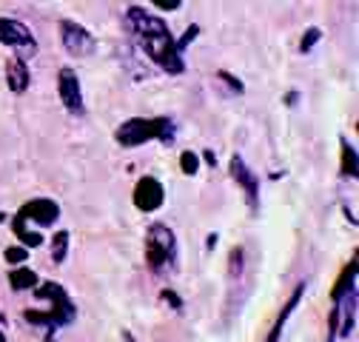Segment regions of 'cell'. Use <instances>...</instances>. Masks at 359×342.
<instances>
[{
  "label": "cell",
  "mask_w": 359,
  "mask_h": 342,
  "mask_svg": "<svg viewBox=\"0 0 359 342\" xmlns=\"http://www.w3.org/2000/svg\"><path fill=\"white\" fill-rule=\"evenodd\" d=\"M117 143L123 149H134L143 143H171L174 140V120L171 117H131L120 123L117 128Z\"/></svg>",
  "instance_id": "cell-1"
},
{
  "label": "cell",
  "mask_w": 359,
  "mask_h": 342,
  "mask_svg": "<svg viewBox=\"0 0 359 342\" xmlns=\"http://www.w3.org/2000/svg\"><path fill=\"white\" fill-rule=\"evenodd\" d=\"M34 296H37V299H52V308H49L46 314H40V311H26V314H23L26 322L46 325V328H52V331L60 328V325L74 322L77 308H74V303L69 299V294H66V288H63L60 282H43V285H37V288H34Z\"/></svg>",
  "instance_id": "cell-2"
},
{
  "label": "cell",
  "mask_w": 359,
  "mask_h": 342,
  "mask_svg": "<svg viewBox=\"0 0 359 342\" xmlns=\"http://www.w3.org/2000/svg\"><path fill=\"white\" fill-rule=\"evenodd\" d=\"M146 263L160 277L177 268V240L165 223H154L146 231Z\"/></svg>",
  "instance_id": "cell-3"
},
{
  "label": "cell",
  "mask_w": 359,
  "mask_h": 342,
  "mask_svg": "<svg viewBox=\"0 0 359 342\" xmlns=\"http://www.w3.org/2000/svg\"><path fill=\"white\" fill-rule=\"evenodd\" d=\"M143 49H146V55L151 57V63L160 66L165 74H183V71H186V60H183V55L177 52L174 37H171L168 29L143 37Z\"/></svg>",
  "instance_id": "cell-4"
},
{
  "label": "cell",
  "mask_w": 359,
  "mask_h": 342,
  "mask_svg": "<svg viewBox=\"0 0 359 342\" xmlns=\"http://www.w3.org/2000/svg\"><path fill=\"white\" fill-rule=\"evenodd\" d=\"M0 43L15 49L18 57L26 60V63L37 55V40H34L32 29L23 26L20 20H12V18H0Z\"/></svg>",
  "instance_id": "cell-5"
},
{
  "label": "cell",
  "mask_w": 359,
  "mask_h": 342,
  "mask_svg": "<svg viewBox=\"0 0 359 342\" xmlns=\"http://www.w3.org/2000/svg\"><path fill=\"white\" fill-rule=\"evenodd\" d=\"M60 40L72 57H92L97 52L95 34L77 20H60Z\"/></svg>",
  "instance_id": "cell-6"
},
{
  "label": "cell",
  "mask_w": 359,
  "mask_h": 342,
  "mask_svg": "<svg viewBox=\"0 0 359 342\" xmlns=\"http://www.w3.org/2000/svg\"><path fill=\"white\" fill-rule=\"evenodd\" d=\"M57 92H60V103L66 106L69 114H83L86 103H83V89H80V77L72 66H63L57 71Z\"/></svg>",
  "instance_id": "cell-7"
},
{
  "label": "cell",
  "mask_w": 359,
  "mask_h": 342,
  "mask_svg": "<svg viewBox=\"0 0 359 342\" xmlns=\"http://www.w3.org/2000/svg\"><path fill=\"white\" fill-rule=\"evenodd\" d=\"M229 171H231L234 183L243 189L248 208H251V211H257V205H259V177H257V171H251V168H248V163H245L240 154H234V157H231Z\"/></svg>",
  "instance_id": "cell-8"
},
{
  "label": "cell",
  "mask_w": 359,
  "mask_h": 342,
  "mask_svg": "<svg viewBox=\"0 0 359 342\" xmlns=\"http://www.w3.org/2000/svg\"><path fill=\"white\" fill-rule=\"evenodd\" d=\"M18 217L23 223H34V226H52L60 220V205L55 200H46V197H37V200H29L20 211Z\"/></svg>",
  "instance_id": "cell-9"
},
{
  "label": "cell",
  "mask_w": 359,
  "mask_h": 342,
  "mask_svg": "<svg viewBox=\"0 0 359 342\" xmlns=\"http://www.w3.org/2000/svg\"><path fill=\"white\" fill-rule=\"evenodd\" d=\"M126 26H128L134 34H137L140 40L149 37V34H157V32H165V29H168L163 18H157V15H151V12L140 9V6H128V9H126Z\"/></svg>",
  "instance_id": "cell-10"
},
{
  "label": "cell",
  "mask_w": 359,
  "mask_h": 342,
  "mask_svg": "<svg viewBox=\"0 0 359 342\" xmlns=\"http://www.w3.org/2000/svg\"><path fill=\"white\" fill-rule=\"evenodd\" d=\"M165 200V191H163V183L157 177H143L137 186H134V205H137L143 214H151L163 205Z\"/></svg>",
  "instance_id": "cell-11"
},
{
  "label": "cell",
  "mask_w": 359,
  "mask_h": 342,
  "mask_svg": "<svg viewBox=\"0 0 359 342\" xmlns=\"http://www.w3.org/2000/svg\"><path fill=\"white\" fill-rule=\"evenodd\" d=\"M6 80H9V89L15 95H23L29 89V83H32V71H29V63L20 60V57H12L9 63V71H6Z\"/></svg>",
  "instance_id": "cell-12"
},
{
  "label": "cell",
  "mask_w": 359,
  "mask_h": 342,
  "mask_svg": "<svg viewBox=\"0 0 359 342\" xmlns=\"http://www.w3.org/2000/svg\"><path fill=\"white\" fill-rule=\"evenodd\" d=\"M302 294H305V282H299L297 288H294V294H291V299L285 303V308H283V314L277 317V322H274V328H271V334H268V342H280V336H283V328H285V322L291 320V314L297 311V306H299V299H302Z\"/></svg>",
  "instance_id": "cell-13"
},
{
  "label": "cell",
  "mask_w": 359,
  "mask_h": 342,
  "mask_svg": "<svg viewBox=\"0 0 359 342\" xmlns=\"http://www.w3.org/2000/svg\"><path fill=\"white\" fill-rule=\"evenodd\" d=\"M9 285H12L15 291H26V288H37L40 280H37V274H34L29 266H20V268H15V271L9 274Z\"/></svg>",
  "instance_id": "cell-14"
},
{
  "label": "cell",
  "mask_w": 359,
  "mask_h": 342,
  "mask_svg": "<svg viewBox=\"0 0 359 342\" xmlns=\"http://www.w3.org/2000/svg\"><path fill=\"white\" fill-rule=\"evenodd\" d=\"M339 146H342V177H356V149L342 137L339 140Z\"/></svg>",
  "instance_id": "cell-15"
},
{
  "label": "cell",
  "mask_w": 359,
  "mask_h": 342,
  "mask_svg": "<svg viewBox=\"0 0 359 342\" xmlns=\"http://www.w3.org/2000/svg\"><path fill=\"white\" fill-rule=\"evenodd\" d=\"M15 234H18V240H20V245L29 251V248H40L43 245V234H37V231H29L18 217H15Z\"/></svg>",
  "instance_id": "cell-16"
},
{
  "label": "cell",
  "mask_w": 359,
  "mask_h": 342,
  "mask_svg": "<svg viewBox=\"0 0 359 342\" xmlns=\"http://www.w3.org/2000/svg\"><path fill=\"white\" fill-rule=\"evenodd\" d=\"M353 282H356V266L351 263V266L342 271V277H339V282H337V288H334V303H339V299H342L348 291H353Z\"/></svg>",
  "instance_id": "cell-17"
},
{
  "label": "cell",
  "mask_w": 359,
  "mask_h": 342,
  "mask_svg": "<svg viewBox=\"0 0 359 342\" xmlns=\"http://www.w3.org/2000/svg\"><path fill=\"white\" fill-rule=\"evenodd\" d=\"M66 254H69V231H57L52 237V263H66Z\"/></svg>",
  "instance_id": "cell-18"
},
{
  "label": "cell",
  "mask_w": 359,
  "mask_h": 342,
  "mask_svg": "<svg viewBox=\"0 0 359 342\" xmlns=\"http://www.w3.org/2000/svg\"><path fill=\"white\" fill-rule=\"evenodd\" d=\"M323 40V29H317V26H311L305 34H302V40H299V52L302 55H308L313 46H317V43Z\"/></svg>",
  "instance_id": "cell-19"
},
{
  "label": "cell",
  "mask_w": 359,
  "mask_h": 342,
  "mask_svg": "<svg viewBox=\"0 0 359 342\" xmlns=\"http://www.w3.org/2000/svg\"><path fill=\"white\" fill-rule=\"evenodd\" d=\"M180 168H183V175L194 177L200 171V157L194 151H183V154H180Z\"/></svg>",
  "instance_id": "cell-20"
},
{
  "label": "cell",
  "mask_w": 359,
  "mask_h": 342,
  "mask_svg": "<svg viewBox=\"0 0 359 342\" xmlns=\"http://www.w3.org/2000/svg\"><path fill=\"white\" fill-rule=\"evenodd\" d=\"M217 80H222V83H226V86H229V89H231L234 95H243V92H245V86H243V80H240L237 74L226 71V69H219V71H217Z\"/></svg>",
  "instance_id": "cell-21"
},
{
  "label": "cell",
  "mask_w": 359,
  "mask_h": 342,
  "mask_svg": "<svg viewBox=\"0 0 359 342\" xmlns=\"http://www.w3.org/2000/svg\"><path fill=\"white\" fill-rule=\"evenodd\" d=\"M197 34H200V26H197V23H191V26L186 29V34H183V37H180V40H174V46H177V52H180V55H183V49L189 46V43H194V40H197Z\"/></svg>",
  "instance_id": "cell-22"
},
{
  "label": "cell",
  "mask_w": 359,
  "mask_h": 342,
  "mask_svg": "<svg viewBox=\"0 0 359 342\" xmlns=\"http://www.w3.org/2000/svg\"><path fill=\"white\" fill-rule=\"evenodd\" d=\"M4 256H6V263H26L29 260V251L23 245H12V248L4 251Z\"/></svg>",
  "instance_id": "cell-23"
},
{
  "label": "cell",
  "mask_w": 359,
  "mask_h": 342,
  "mask_svg": "<svg viewBox=\"0 0 359 342\" xmlns=\"http://www.w3.org/2000/svg\"><path fill=\"white\" fill-rule=\"evenodd\" d=\"M163 299H165V303H168L174 311H183V299H180V296H177L171 288H163Z\"/></svg>",
  "instance_id": "cell-24"
},
{
  "label": "cell",
  "mask_w": 359,
  "mask_h": 342,
  "mask_svg": "<svg viewBox=\"0 0 359 342\" xmlns=\"http://www.w3.org/2000/svg\"><path fill=\"white\" fill-rule=\"evenodd\" d=\"M240 271H243V248L237 245L231 251V274H240Z\"/></svg>",
  "instance_id": "cell-25"
},
{
  "label": "cell",
  "mask_w": 359,
  "mask_h": 342,
  "mask_svg": "<svg viewBox=\"0 0 359 342\" xmlns=\"http://www.w3.org/2000/svg\"><path fill=\"white\" fill-rule=\"evenodd\" d=\"M154 6H157V9H165V12H174V9L183 6V0H157Z\"/></svg>",
  "instance_id": "cell-26"
},
{
  "label": "cell",
  "mask_w": 359,
  "mask_h": 342,
  "mask_svg": "<svg viewBox=\"0 0 359 342\" xmlns=\"http://www.w3.org/2000/svg\"><path fill=\"white\" fill-rule=\"evenodd\" d=\"M337 322H339V308H334V311H331V331H328V342H334V339H337Z\"/></svg>",
  "instance_id": "cell-27"
},
{
  "label": "cell",
  "mask_w": 359,
  "mask_h": 342,
  "mask_svg": "<svg viewBox=\"0 0 359 342\" xmlns=\"http://www.w3.org/2000/svg\"><path fill=\"white\" fill-rule=\"evenodd\" d=\"M297 100H299L297 92H288V95H285V106H297Z\"/></svg>",
  "instance_id": "cell-28"
},
{
  "label": "cell",
  "mask_w": 359,
  "mask_h": 342,
  "mask_svg": "<svg viewBox=\"0 0 359 342\" xmlns=\"http://www.w3.org/2000/svg\"><path fill=\"white\" fill-rule=\"evenodd\" d=\"M203 157H205V163H211V165H214V163H217V154H214V151H211V149H208V151H205V154H203Z\"/></svg>",
  "instance_id": "cell-29"
},
{
  "label": "cell",
  "mask_w": 359,
  "mask_h": 342,
  "mask_svg": "<svg viewBox=\"0 0 359 342\" xmlns=\"http://www.w3.org/2000/svg\"><path fill=\"white\" fill-rule=\"evenodd\" d=\"M205 245H208V251L217 245V234H208V240H205Z\"/></svg>",
  "instance_id": "cell-30"
},
{
  "label": "cell",
  "mask_w": 359,
  "mask_h": 342,
  "mask_svg": "<svg viewBox=\"0 0 359 342\" xmlns=\"http://www.w3.org/2000/svg\"><path fill=\"white\" fill-rule=\"evenodd\" d=\"M0 325H6V314L4 311H0Z\"/></svg>",
  "instance_id": "cell-31"
},
{
  "label": "cell",
  "mask_w": 359,
  "mask_h": 342,
  "mask_svg": "<svg viewBox=\"0 0 359 342\" xmlns=\"http://www.w3.org/2000/svg\"><path fill=\"white\" fill-rule=\"evenodd\" d=\"M0 223H6V214L4 211H0Z\"/></svg>",
  "instance_id": "cell-32"
},
{
  "label": "cell",
  "mask_w": 359,
  "mask_h": 342,
  "mask_svg": "<svg viewBox=\"0 0 359 342\" xmlns=\"http://www.w3.org/2000/svg\"><path fill=\"white\" fill-rule=\"evenodd\" d=\"M0 342H6V334L4 331H0Z\"/></svg>",
  "instance_id": "cell-33"
},
{
  "label": "cell",
  "mask_w": 359,
  "mask_h": 342,
  "mask_svg": "<svg viewBox=\"0 0 359 342\" xmlns=\"http://www.w3.org/2000/svg\"><path fill=\"white\" fill-rule=\"evenodd\" d=\"M46 342H55V339H46Z\"/></svg>",
  "instance_id": "cell-34"
}]
</instances>
